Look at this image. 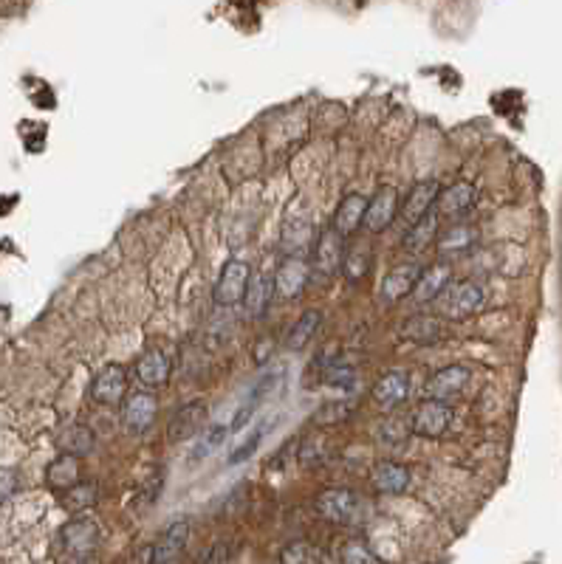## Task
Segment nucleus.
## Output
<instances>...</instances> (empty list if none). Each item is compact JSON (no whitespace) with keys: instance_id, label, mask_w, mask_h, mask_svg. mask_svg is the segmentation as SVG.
Masks as SVG:
<instances>
[{"instance_id":"1","label":"nucleus","mask_w":562,"mask_h":564,"mask_svg":"<svg viewBox=\"0 0 562 564\" xmlns=\"http://www.w3.org/2000/svg\"><path fill=\"white\" fill-rule=\"evenodd\" d=\"M486 302V288L478 280H461V282H452L444 294L438 297V307L441 314H447L452 319H464L478 314Z\"/></svg>"},{"instance_id":"2","label":"nucleus","mask_w":562,"mask_h":564,"mask_svg":"<svg viewBox=\"0 0 562 564\" xmlns=\"http://www.w3.org/2000/svg\"><path fill=\"white\" fill-rule=\"evenodd\" d=\"M317 511L328 522H356L362 514V500L348 488H331L317 497Z\"/></svg>"},{"instance_id":"3","label":"nucleus","mask_w":562,"mask_h":564,"mask_svg":"<svg viewBox=\"0 0 562 564\" xmlns=\"http://www.w3.org/2000/svg\"><path fill=\"white\" fill-rule=\"evenodd\" d=\"M249 266L241 263V260H229L224 266V271H220V277L215 282V302L218 305H237L246 299V288H249Z\"/></svg>"},{"instance_id":"4","label":"nucleus","mask_w":562,"mask_h":564,"mask_svg":"<svg viewBox=\"0 0 562 564\" xmlns=\"http://www.w3.org/2000/svg\"><path fill=\"white\" fill-rule=\"evenodd\" d=\"M280 379H283V370H277V372L271 370V372L260 375V379L254 381V387L249 389V396L244 398L241 409H237L235 418H232V423H229V435H235V432H241V429H244V426L252 421V415L260 409V404L271 396V392H275V387L280 384Z\"/></svg>"},{"instance_id":"5","label":"nucleus","mask_w":562,"mask_h":564,"mask_svg":"<svg viewBox=\"0 0 562 564\" xmlns=\"http://www.w3.org/2000/svg\"><path fill=\"white\" fill-rule=\"evenodd\" d=\"M399 207H401V200H399V192L393 190V186H382V190L373 195L368 200V212H365V229L373 232V234H379L384 232L390 224L396 220L399 215Z\"/></svg>"},{"instance_id":"6","label":"nucleus","mask_w":562,"mask_h":564,"mask_svg":"<svg viewBox=\"0 0 562 564\" xmlns=\"http://www.w3.org/2000/svg\"><path fill=\"white\" fill-rule=\"evenodd\" d=\"M207 415L210 409L203 401H193V404H184L178 413L169 418V426H167V437L173 443H184L195 437L203 426H207Z\"/></svg>"},{"instance_id":"7","label":"nucleus","mask_w":562,"mask_h":564,"mask_svg":"<svg viewBox=\"0 0 562 564\" xmlns=\"http://www.w3.org/2000/svg\"><path fill=\"white\" fill-rule=\"evenodd\" d=\"M433 200H438V181H421L416 184L399 207V217L407 229H413L424 215H430Z\"/></svg>"},{"instance_id":"8","label":"nucleus","mask_w":562,"mask_h":564,"mask_svg":"<svg viewBox=\"0 0 562 564\" xmlns=\"http://www.w3.org/2000/svg\"><path fill=\"white\" fill-rule=\"evenodd\" d=\"M467 381H469V370L464 364H452V367H444L433 375L430 384H427V392H430L433 401L450 406V401H455L464 392Z\"/></svg>"},{"instance_id":"9","label":"nucleus","mask_w":562,"mask_h":564,"mask_svg":"<svg viewBox=\"0 0 562 564\" xmlns=\"http://www.w3.org/2000/svg\"><path fill=\"white\" fill-rule=\"evenodd\" d=\"M128 389V379H125V370L119 364H108L96 372V379L91 384V398L102 406H116L122 401Z\"/></svg>"},{"instance_id":"10","label":"nucleus","mask_w":562,"mask_h":564,"mask_svg":"<svg viewBox=\"0 0 562 564\" xmlns=\"http://www.w3.org/2000/svg\"><path fill=\"white\" fill-rule=\"evenodd\" d=\"M452 421V409L447 404H438V401H424L416 415H413V426L410 429L421 437H441L447 432V426Z\"/></svg>"},{"instance_id":"11","label":"nucleus","mask_w":562,"mask_h":564,"mask_svg":"<svg viewBox=\"0 0 562 564\" xmlns=\"http://www.w3.org/2000/svg\"><path fill=\"white\" fill-rule=\"evenodd\" d=\"M309 277H311V268L302 257H285L275 274V288L283 299H294L302 294L305 285H309Z\"/></svg>"},{"instance_id":"12","label":"nucleus","mask_w":562,"mask_h":564,"mask_svg":"<svg viewBox=\"0 0 562 564\" xmlns=\"http://www.w3.org/2000/svg\"><path fill=\"white\" fill-rule=\"evenodd\" d=\"M421 274H424V271H421L416 263L393 268V271H390V274L382 280V302L390 305V302H399V299H404V297H410L413 290H416V282L421 280Z\"/></svg>"},{"instance_id":"13","label":"nucleus","mask_w":562,"mask_h":564,"mask_svg":"<svg viewBox=\"0 0 562 564\" xmlns=\"http://www.w3.org/2000/svg\"><path fill=\"white\" fill-rule=\"evenodd\" d=\"M96 542H99V531H96V525L91 519H74V522H68L62 527L65 551L71 556H77V559L88 556L96 548Z\"/></svg>"},{"instance_id":"14","label":"nucleus","mask_w":562,"mask_h":564,"mask_svg":"<svg viewBox=\"0 0 562 564\" xmlns=\"http://www.w3.org/2000/svg\"><path fill=\"white\" fill-rule=\"evenodd\" d=\"M407 392H410V375L401 370H390L373 387V401L382 409H393L407 398Z\"/></svg>"},{"instance_id":"15","label":"nucleus","mask_w":562,"mask_h":564,"mask_svg":"<svg viewBox=\"0 0 562 564\" xmlns=\"http://www.w3.org/2000/svg\"><path fill=\"white\" fill-rule=\"evenodd\" d=\"M370 483L379 494H404L410 488V471L401 463H393V460H382V463L373 466Z\"/></svg>"},{"instance_id":"16","label":"nucleus","mask_w":562,"mask_h":564,"mask_svg":"<svg viewBox=\"0 0 562 564\" xmlns=\"http://www.w3.org/2000/svg\"><path fill=\"white\" fill-rule=\"evenodd\" d=\"M365 212H368V198L362 195H348L339 203L336 217H334V232L339 237H351L360 226H365Z\"/></svg>"},{"instance_id":"17","label":"nucleus","mask_w":562,"mask_h":564,"mask_svg":"<svg viewBox=\"0 0 562 564\" xmlns=\"http://www.w3.org/2000/svg\"><path fill=\"white\" fill-rule=\"evenodd\" d=\"M125 426L130 432H145L150 429L153 418H156V398L150 392H133L125 404Z\"/></svg>"},{"instance_id":"18","label":"nucleus","mask_w":562,"mask_h":564,"mask_svg":"<svg viewBox=\"0 0 562 564\" xmlns=\"http://www.w3.org/2000/svg\"><path fill=\"white\" fill-rule=\"evenodd\" d=\"M186 536H190V522L186 519H178V522L169 525L161 536V542L153 548V564H173L176 556L184 551Z\"/></svg>"},{"instance_id":"19","label":"nucleus","mask_w":562,"mask_h":564,"mask_svg":"<svg viewBox=\"0 0 562 564\" xmlns=\"http://www.w3.org/2000/svg\"><path fill=\"white\" fill-rule=\"evenodd\" d=\"M343 260H345V254H343V237H339L334 229L326 232L319 237V243L314 249V266L322 271V274H334L336 268H343Z\"/></svg>"},{"instance_id":"20","label":"nucleus","mask_w":562,"mask_h":564,"mask_svg":"<svg viewBox=\"0 0 562 564\" xmlns=\"http://www.w3.org/2000/svg\"><path fill=\"white\" fill-rule=\"evenodd\" d=\"M450 280H452L450 266H444V263H441V266H433V268L424 271L421 280L416 282L413 297H416L418 302H433V299H438V297L450 288Z\"/></svg>"},{"instance_id":"21","label":"nucleus","mask_w":562,"mask_h":564,"mask_svg":"<svg viewBox=\"0 0 562 564\" xmlns=\"http://www.w3.org/2000/svg\"><path fill=\"white\" fill-rule=\"evenodd\" d=\"M475 203V186L472 184H455L450 190H444L438 195V215H464L467 209H472Z\"/></svg>"},{"instance_id":"22","label":"nucleus","mask_w":562,"mask_h":564,"mask_svg":"<svg viewBox=\"0 0 562 564\" xmlns=\"http://www.w3.org/2000/svg\"><path fill=\"white\" fill-rule=\"evenodd\" d=\"M136 372H139V381L145 387H150V389L164 387L169 379V358L161 350H150L139 362V367H136Z\"/></svg>"},{"instance_id":"23","label":"nucleus","mask_w":562,"mask_h":564,"mask_svg":"<svg viewBox=\"0 0 562 564\" xmlns=\"http://www.w3.org/2000/svg\"><path fill=\"white\" fill-rule=\"evenodd\" d=\"M438 217H441L438 212L424 215L413 229H407L401 246H404L407 251H424L427 246H433V237H435V232H438Z\"/></svg>"},{"instance_id":"24","label":"nucleus","mask_w":562,"mask_h":564,"mask_svg":"<svg viewBox=\"0 0 562 564\" xmlns=\"http://www.w3.org/2000/svg\"><path fill=\"white\" fill-rule=\"evenodd\" d=\"M319 324H322V314H319V311H305V314L294 322V328L288 331V339H285L288 350H302V347H309V341L317 336Z\"/></svg>"},{"instance_id":"25","label":"nucleus","mask_w":562,"mask_h":564,"mask_svg":"<svg viewBox=\"0 0 562 564\" xmlns=\"http://www.w3.org/2000/svg\"><path fill=\"white\" fill-rule=\"evenodd\" d=\"M79 480V463L74 454H62L60 460H54V463L48 466V483L54 488H68L71 491Z\"/></svg>"},{"instance_id":"26","label":"nucleus","mask_w":562,"mask_h":564,"mask_svg":"<svg viewBox=\"0 0 562 564\" xmlns=\"http://www.w3.org/2000/svg\"><path fill=\"white\" fill-rule=\"evenodd\" d=\"M368 266H370V254H368V246L356 243L353 249L345 251V260H343V274L351 280V282H360L365 274H368Z\"/></svg>"},{"instance_id":"27","label":"nucleus","mask_w":562,"mask_h":564,"mask_svg":"<svg viewBox=\"0 0 562 564\" xmlns=\"http://www.w3.org/2000/svg\"><path fill=\"white\" fill-rule=\"evenodd\" d=\"M311 241V224H309V217L300 215L297 220L288 217L285 220V226H283V246L285 249H305Z\"/></svg>"},{"instance_id":"28","label":"nucleus","mask_w":562,"mask_h":564,"mask_svg":"<svg viewBox=\"0 0 562 564\" xmlns=\"http://www.w3.org/2000/svg\"><path fill=\"white\" fill-rule=\"evenodd\" d=\"M271 297V290H269V280L263 274H254L249 280V288H246V314L249 316H260L263 314V307Z\"/></svg>"},{"instance_id":"29","label":"nucleus","mask_w":562,"mask_h":564,"mask_svg":"<svg viewBox=\"0 0 562 564\" xmlns=\"http://www.w3.org/2000/svg\"><path fill=\"white\" fill-rule=\"evenodd\" d=\"M475 243V229L472 226H464V224H455L444 237L438 241V249L444 254H452V251H464Z\"/></svg>"},{"instance_id":"30","label":"nucleus","mask_w":562,"mask_h":564,"mask_svg":"<svg viewBox=\"0 0 562 564\" xmlns=\"http://www.w3.org/2000/svg\"><path fill=\"white\" fill-rule=\"evenodd\" d=\"M227 435H229V426H224V423H215V426H207V435H203L198 443H195V449H193V460H201V457H210L220 443L227 440Z\"/></svg>"},{"instance_id":"31","label":"nucleus","mask_w":562,"mask_h":564,"mask_svg":"<svg viewBox=\"0 0 562 564\" xmlns=\"http://www.w3.org/2000/svg\"><path fill=\"white\" fill-rule=\"evenodd\" d=\"M280 564H322V553L314 551L311 544H305V542H292L283 548Z\"/></svg>"},{"instance_id":"32","label":"nucleus","mask_w":562,"mask_h":564,"mask_svg":"<svg viewBox=\"0 0 562 564\" xmlns=\"http://www.w3.org/2000/svg\"><path fill=\"white\" fill-rule=\"evenodd\" d=\"M94 503H96V486L94 483H79L65 494V505L71 511H82Z\"/></svg>"},{"instance_id":"33","label":"nucleus","mask_w":562,"mask_h":564,"mask_svg":"<svg viewBox=\"0 0 562 564\" xmlns=\"http://www.w3.org/2000/svg\"><path fill=\"white\" fill-rule=\"evenodd\" d=\"M266 429H269V423H260L258 429H254V435H249V437L241 443V446H237V449L229 454V463H232V466H237V463H244V460H249L254 452H258V446H260V440H263Z\"/></svg>"},{"instance_id":"34","label":"nucleus","mask_w":562,"mask_h":564,"mask_svg":"<svg viewBox=\"0 0 562 564\" xmlns=\"http://www.w3.org/2000/svg\"><path fill=\"white\" fill-rule=\"evenodd\" d=\"M339 564H379V559L373 556L362 542H348L339 551Z\"/></svg>"},{"instance_id":"35","label":"nucleus","mask_w":562,"mask_h":564,"mask_svg":"<svg viewBox=\"0 0 562 564\" xmlns=\"http://www.w3.org/2000/svg\"><path fill=\"white\" fill-rule=\"evenodd\" d=\"M62 446H65L68 454H71V452L74 454H85V452H91L94 437H91L88 429H82V426H74L71 435H68V440H62Z\"/></svg>"},{"instance_id":"36","label":"nucleus","mask_w":562,"mask_h":564,"mask_svg":"<svg viewBox=\"0 0 562 564\" xmlns=\"http://www.w3.org/2000/svg\"><path fill=\"white\" fill-rule=\"evenodd\" d=\"M353 413L351 404H339V401H331L322 413H317V423H336V421H345L348 415Z\"/></svg>"},{"instance_id":"37","label":"nucleus","mask_w":562,"mask_h":564,"mask_svg":"<svg viewBox=\"0 0 562 564\" xmlns=\"http://www.w3.org/2000/svg\"><path fill=\"white\" fill-rule=\"evenodd\" d=\"M322 379H326V384H334V387H353V370L343 367V364H334L322 372Z\"/></svg>"},{"instance_id":"38","label":"nucleus","mask_w":562,"mask_h":564,"mask_svg":"<svg viewBox=\"0 0 562 564\" xmlns=\"http://www.w3.org/2000/svg\"><path fill=\"white\" fill-rule=\"evenodd\" d=\"M198 564H227V544H212L210 551H203Z\"/></svg>"},{"instance_id":"39","label":"nucleus","mask_w":562,"mask_h":564,"mask_svg":"<svg viewBox=\"0 0 562 564\" xmlns=\"http://www.w3.org/2000/svg\"><path fill=\"white\" fill-rule=\"evenodd\" d=\"M14 488H17V477H14V471H0V503L9 500L12 494H14Z\"/></svg>"}]
</instances>
